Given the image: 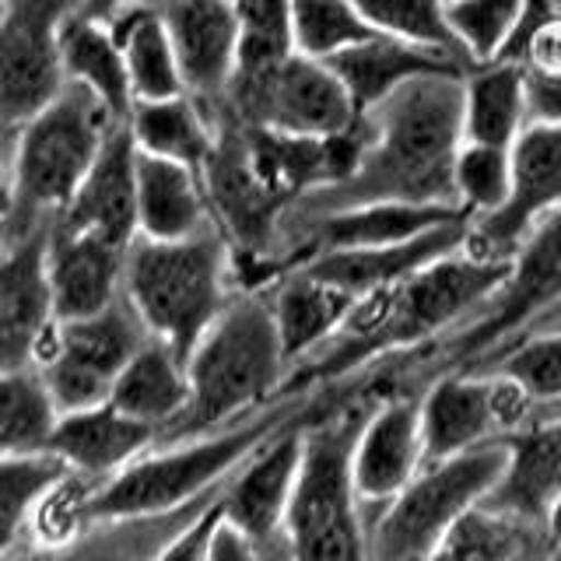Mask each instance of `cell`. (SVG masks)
<instances>
[{
    "instance_id": "obj_1",
    "label": "cell",
    "mask_w": 561,
    "mask_h": 561,
    "mask_svg": "<svg viewBox=\"0 0 561 561\" xmlns=\"http://www.w3.org/2000/svg\"><path fill=\"white\" fill-rule=\"evenodd\" d=\"M505 274L508 256H488L463 245L397 285L358 295L341 330L291 368L285 390H330L376 365L417 355L470 320Z\"/></svg>"
},
{
    "instance_id": "obj_2",
    "label": "cell",
    "mask_w": 561,
    "mask_h": 561,
    "mask_svg": "<svg viewBox=\"0 0 561 561\" xmlns=\"http://www.w3.org/2000/svg\"><path fill=\"white\" fill-rule=\"evenodd\" d=\"M362 119L365 145L347 180L306 193L280 225L376 201L456 204L453 162L463 145V75L438 70L403 81Z\"/></svg>"
},
{
    "instance_id": "obj_3",
    "label": "cell",
    "mask_w": 561,
    "mask_h": 561,
    "mask_svg": "<svg viewBox=\"0 0 561 561\" xmlns=\"http://www.w3.org/2000/svg\"><path fill=\"white\" fill-rule=\"evenodd\" d=\"M376 397V386L351 379L323 390L320 408L306 417L302 460L285 516L291 558H368L365 508L355 484V443Z\"/></svg>"
},
{
    "instance_id": "obj_4",
    "label": "cell",
    "mask_w": 561,
    "mask_h": 561,
    "mask_svg": "<svg viewBox=\"0 0 561 561\" xmlns=\"http://www.w3.org/2000/svg\"><path fill=\"white\" fill-rule=\"evenodd\" d=\"M190 400L158 443L207 435L256 414L277 400L288 382L267 288H239L186 355ZM154 443V446H158Z\"/></svg>"
},
{
    "instance_id": "obj_5",
    "label": "cell",
    "mask_w": 561,
    "mask_h": 561,
    "mask_svg": "<svg viewBox=\"0 0 561 561\" xmlns=\"http://www.w3.org/2000/svg\"><path fill=\"white\" fill-rule=\"evenodd\" d=\"M316 400H320V390H288L256 414L236 421V425L180 438V443L151 446L88 495L84 523L154 516L207 495V491L221 488L228 473L260 443H267L277 428H285L298 414L312 411Z\"/></svg>"
},
{
    "instance_id": "obj_6",
    "label": "cell",
    "mask_w": 561,
    "mask_h": 561,
    "mask_svg": "<svg viewBox=\"0 0 561 561\" xmlns=\"http://www.w3.org/2000/svg\"><path fill=\"white\" fill-rule=\"evenodd\" d=\"M561 306V207L543 215L508 256V274L488 295V302L438 337L425 351L397 362H386L362 373L358 379L382 386H414L421 390L432 376L453 368H473L478 362L499 355L519 333L540 323L551 309Z\"/></svg>"
},
{
    "instance_id": "obj_7",
    "label": "cell",
    "mask_w": 561,
    "mask_h": 561,
    "mask_svg": "<svg viewBox=\"0 0 561 561\" xmlns=\"http://www.w3.org/2000/svg\"><path fill=\"white\" fill-rule=\"evenodd\" d=\"M113 123L119 119L92 88L67 81L39 113L14 130L11 201L0 218L11 242L46 228L70 204Z\"/></svg>"
},
{
    "instance_id": "obj_8",
    "label": "cell",
    "mask_w": 561,
    "mask_h": 561,
    "mask_svg": "<svg viewBox=\"0 0 561 561\" xmlns=\"http://www.w3.org/2000/svg\"><path fill=\"white\" fill-rule=\"evenodd\" d=\"M236 291L232 245L218 225L186 239L137 236L123 263V298L151 337L169 341L183 358Z\"/></svg>"
},
{
    "instance_id": "obj_9",
    "label": "cell",
    "mask_w": 561,
    "mask_h": 561,
    "mask_svg": "<svg viewBox=\"0 0 561 561\" xmlns=\"http://www.w3.org/2000/svg\"><path fill=\"white\" fill-rule=\"evenodd\" d=\"M505 443L473 446L453 453L446 460L421 463V470L403 484L390 502L365 516L368 558L411 561L435 558L453 523L470 505L488 499L505 470Z\"/></svg>"
},
{
    "instance_id": "obj_10",
    "label": "cell",
    "mask_w": 561,
    "mask_h": 561,
    "mask_svg": "<svg viewBox=\"0 0 561 561\" xmlns=\"http://www.w3.org/2000/svg\"><path fill=\"white\" fill-rule=\"evenodd\" d=\"M218 116H232L245 127H267L280 134L330 137L347 130L358 119V110L327 60L295 49L260 75H236L225 102L210 113V123Z\"/></svg>"
},
{
    "instance_id": "obj_11",
    "label": "cell",
    "mask_w": 561,
    "mask_h": 561,
    "mask_svg": "<svg viewBox=\"0 0 561 561\" xmlns=\"http://www.w3.org/2000/svg\"><path fill=\"white\" fill-rule=\"evenodd\" d=\"M540 411L523 386L499 368H456L421 386L425 463L473 446L505 443Z\"/></svg>"
},
{
    "instance_id": "obj_12",
    "label": "cell",
    "mask_w": 561,
    "mask_h": 561,
    "mask_svg": "<svg viewBox=\"0 0 561 561\" xmlns=\"http://www.w3.org/2000/svg\"><path fill=\"white\" fill-rule=\"evenodd\" d=\"M148 330L127 298L78 320H53L35 351V365L57 400L60 414L110 400L113 382L145 344Z\"/></svg>"
},
{
    "instance_id": "obj_13",
    "label": "cell",
    "mask_w": 561,
    "mask_h": 561,
    "mask_svg": "<svg viewBox=\"0 0 561 561\" xmlns=\"http://www.w3.org/2000/svg\"><path fill=\"white\" fill-rule=\"evenodd\" d=\"M84 0H4L0 4V127L8 137L67 84L64 28Z\"/></svg>"
},
{
    "instance_id": "obj_14",
    "label": "cell",
    "mask_w": 561,
    "mask_h": 561,
    "mask_svg": "<svg viewBox=\"0 0 561 561\" xmlns=\"http://www.w3.org/2000/svg\"><path fill=\"white\" fill-rule=\"evenodd\" d=\"M320 400H316V408H320ZM312 411L298 414L285 428H277L267 443H260L228 473L221 488L225 516L256 543L260 558H291L285 540V516L298 478V460H302V425Z\"/></svg>"
},
{
    "instance_id": "obj_15",
    "label": "cell",
    "mask_w": 561,
    "mask_h": 561,
    "mask_svg": "<svg viewBox=\"0 0 561 561\" xmlns=\"http://www.w3.org/2000/svg\"><path fill=\"white\" fill-rule=\"evenodd\" d=\"M561 207V119H530L513 145V193L495 215L473 218L467 245L513 256L519 239Z\"/></svg>"
},
{
    "instance_id": "obj_16",
    "label": "cell",
    "mask_w": 561,
    "mask_h": 561,
    "mask_svg": "<svg viewBox=\"0 0 561 561\" xmlns=\"http://www.w3.org/2000/svg\"><path fill=\"white\" fill-rule=\"evenodd\" d=\"M425 463L421 446V390L386 386L373 400L358 443H355V484L365 516L390 502Z\"/></svg>"
},
{
    "instance_id": "obj_17",
    "label": "cell",
    "mask_w": 561,
    "mask_h": 561,
    "mask_svg": "<svg viewBox=\"0 0 561 561\" xmlns=\"http://www.w3.org/2000/svg\"><path fill=\"white\" fill-rule=\"evenodd\" d=\"M162 22L180 64L183 88L210 116L225 102L239 57L236 0H169Z\"/></svg>"
},
{
    "instance_id": "obj_18",
    "label": "cell",
    "mask_w": 561,
    "mask_h": 561,
    "mask_svg": "<svg viewBox=\"0 0 561 561\" xmlns=\"http://www.w3.org/2000/svg\"><path fill=\"white\" fill-rule=\"evenodd\" d=\"M130 245L53 221L46 245V280L57 320H78L123 295V263Z\"/></svg>"
},
{
    "instance_id": "obj_19",
    "label": "cell",
    "mask_w": 561,
    "mask_h": 561,
    "mask_svg": "<svg viewBox=\"0 0 561 561\" xmlns=\"http://www.w3.org/2000/svg\"><path fill=\"white\" fill-rule=\"evenodd\" d=\"M53 221L123 245L137 239V145L127 119L113 123L92 169Z\"/></svg>"
},
{
    "instance_id": "obj_20",
    "label": "cell",
    "mask_w": 561,
    "mask_h": 561,
    "mask_svg": "<svg viewBox=\"0 0 561 561\" xmlns=\"http://www.w3.org/2000/svg\"><path fill=\"white\" fill-rule=\"evenodd\" d=\"M49 225L11 242L0 260V368L35 365L39 341L57 320L46 280Z\"/></svg>"
},
{
    "instance_id": "obj_21",
    "label": "cell",
    "mask_w": 561,
    "mask_h": 561,
    "mask_svg": "<svg viewBox=\"0 0 561 561\" xmlns=\"http://www.w3.org/2000/svg\"><path fill=\"white\" fill-rule=\"evenodd\" d=\"M467 239H470V218H453L408 242L368 245V250H330V253L306 256L302 263H295V267L312 277H323L351 295H365L386 285H397V280L411 277L414 271L425 267V263L446 256L453 250H463Z\"/></svg>"
},
{
    "instance_id": "obj_22",
    "label": "cell",
    "mask_w": 561,
    "mask_h": 561,
    "mask_svg": "<svg viewBox=\"0 0 561 561\" xmlns=\"http://www.w3.org/2000/svg\"><path fill=\"white\" fill-rule=\"evenodd\" d=\"M158 443V428L119 411L113 400L92 403V408L64 411L53 432L49 453L60 456L70 473H81L95 488L110 481L140 453Z\"/></svg>"
},
{
    "instance_id": "obj_23",
    "label": "cell",
    "mask_w": 561,
    "mask_h": 561,
    "mask_svg": "<svg viewBox=\"0 0 561 561\" xmlns=\"http://www.w3.org/2000/svg\"><path fill=\"white\" fill-rule=\"evenodd\" d=\"M505 470L484 502L548 526V513L561 491V408H540L505 438Z\"/></svg>"
},
{
    "instance_id": "obj_24",
    "label": "cell",
    "mask_w": 561,
    "mask_h": 561,
    "mask_svg": "<svg viewBox=\"0 0 561 561\" xmlns=\"http://www.w3.org/2000/svg\"><path fill=\"white\" fill-rule=\"evenodd\" d=\"M327 64L333 67V75L344 81L358 113L373 110L376 102H382L411 78L438 75V70H449V75H467L470 70L460 57H453L446 49L417 46V43L397 39V35H382V32L337 53V57H330Z\"/></svg>"
},
{
    "instance_id": "obj_25",
    "label": "cell",
    "mask_w": 561,
    "mask_h": 561,
    "mask_svg": "<svg viewBox=\"0 0 561 561\" xmlns=\"http://www.w3.org/2000/svg\"><path fill=\"white\" fill-rule=\"evenodd\" d=\"M215 228L201 169L137 151V236L186 239Z\"/></svg>"
},
{
    "instance_id": "obj_26",
    "label": "cell",
    "mask_w": 561,
    "mask_h": 561,
    "mask_svg": "<svg viewBox=\"0 0 561 561\" xmlns=\"http://www.w3.org/2000/svg\"><path fill=\"white\" fill-rule=\"evenodd\" d=\"M267 298H271L274 327H277V337H280V347H285L288 373H291L298 362H306L312 351H320L333 333L341 330L358 295L291 267L280 274L274 285H267Z\"/></svg>"
},
{
    "instance_id": "obj_27",
    "label": "cell",
    "mask_w": 561,
    "mask_h": 561,
    "mask_svg": "<svg viewBox=\"0 0 561 561\" xmlns=\"http://www.w3.org/2000/svg\"><path fill=\"white\" fill-rule=\"evenodd\" d=\"M110 400L137 421H148L162 435L190 400L186 358L162 337H145L113 382Z\"/></svg>"
},
{
    "instance_id": "obj_28",
    "label": "cell",
    "mask_w": 561,
    "mask_h": 561,
    "mask_svg": "<svg viewBox=\"0 0 561 561\" xmlns=\"http://www.w3.org/2000/svg\"><path fill=\"white\" fill-rule=\"evenodd\" d=\"M530 123V81L513 60H488L463 75V140L513 148Z\"/></svg>"
},
{
    "instance_id": "obj_29",
    "label": "cell",
    "mask_w": 561,
    "mask_h": 561,
    "mask_svg": "<svg viewBox=\"0 0 561 561\" xmlns=\"http://www.w3.org/2000/svg\"><path fill=\"white\" fill-rule=\"evenodd\" d=\"M105 28L116 35V43L123 49L134 102H154L186 92L169 28L162 22V8L119 11L113 18H105Z\"/></svg>"
},
{
    "instance_id": "obj_30",
    "label": "cell",
    "mask_w": 561,
    "mask_h": 561,
    "mask_svg": "<svg viewBox=\"0 0 561 561\" xmlns=\"http://www.w3.org/2000/svg\"><path fill=\"white\" fill-rule=\"evenodd\" d=\"M435 558H484V561H516V558H551L548 526L523 519L505 508L478 502L453 523Z\"/></svg>"
},
{
    "instance_id": "obj_31",
    "label": "cell",
    "mask_w": 561,
    "mask_h": 561,
    "mask_svg": "<svg viewBox=\"0 0 561 561\" xmlns=\"http://www.w3.org/2000/svg\"><path fill=\"white\" fill-rule=\"evenodd\" d=\"M64 75L67 81H78L102 99V105L116 119H127L134 110L127 64H123V49L116 35L105 28L99 18L78 11L64 28Z\"/></svg>"
},
{
    "instance_id": "obj_32",
    "label": "cell",
    "mask_w": 561,
    "mask_h": 561,
    "mask_svg": "<svg viewBox=\"0 0 561 561\" xmlns=\"http://www.w3.org/2000/svg\"><path fill=\"white\" fill-rule=\"evenodd\" d=\"M127 127L137 151L186 162L193 169L204 165L210 145H215V123L186 92L154 102H134Z\"/></svg>"
},
{
    "instance_id": "obj_33",
    "label": "cell",
    "mask_w": 561,
    "mask_h": 561,
    "mask_svg": "<svg viewBox=\"0 0 561 561\" xmlns=\"http://www.w3.org/2000/svg\"><path fill=\"white\" fill-rule=\"evenodd\" d=\"M60 408L39 365L0 368V456L49 453Z\"/></svg>"
},
{
    "instance_id": "obj_34",
    "label": "cell",
    "mask_w": 561,
    "mask_h": 561,
    "mask_svg": "<svg viewBox=\"0 0 561 561\" xmlns=\"http://www.w3.org/2000/svg\"><path fill=\"white\" fill-rule=\"evenodd\" d=\"M64 473V460L53 453L0 456V554L14 551L32 534L35 513Z\"/></svg>"
},
{
    "instance_id": "obj_35",
    "label": "cell",
    "mask_w": 561,
    "mask_h": 561,
    "mask_svg": "<svg viewBox=\"0 0 561 561\" xmlns=\"http://www.w3.org/2000/svg\"><path fill=\"white\" fill-rule=\"evenodd\" d=\"M473 368H499V373L513 376L540 408H561V323L519 333L499 355L478 362Z\"/></svg>"
},
{
    "instance_id": "obj_36",
    "label": "cell",
    "mask_w": 561,
    "mask_h": 561,
    "mask_svg": "<svg viewBox=\"0 0 561 561\" xmlns=\"http://www.w3.org/2000/svg\"><path fill=\"white\" fill-rule=\"evenodd\" d=\"M379 35L351 0H291V43L298 53L330 60Z\"/></svg>"
},
{
    "instance_id": "obj_37",
    "label": "cell",
    "mask_w": 561,
    "mask_h": 561,
    "mask_svg": "<svg viewBox=\"0 0 561 561\" xmlns=\"http://www.w3.org/2000/svg\"><path fill=\"white\" fill-rule=\"evenodd\" d=\"M453 193L470 221L495 215L513 193V148L463 140L453 162Z\"/></svg>"
},
{
    "instance_id": "obj_38",
    "label": "cell",
    "mask_w": 561,
    "mask_h": 561,
    "mask_svg": "<svg viewBox=\"0 0 561 561\" xmlns=\"http://www.w3.org/2000/svg\"><path fill=\"white\" fill-rule=\"evenodd\" d=\"M351 4L362 11V18L376 32L397 35V39H408L417 46L446 49L453 57H460L467 67H473L446 22V0H351Z\"/></svg>"
},
{
    "instance_id": "obj_39",
    "label": "cell",
    "mask_w": 561,
    "mask_h": 561,
    "mask_svg": "<svg viewBox=\"0 0 561 561\" xmlns=\"http://www.w3.org/2000/svg\"><path fill=\"white\" fill-rule=\"evenodd\" d=\"M446 22L470 64L499 60L513 39L526 0H446Z\"/></svg>"
},
{
    "instance_id": "obj_40",
    "label": "cell",
    "mask_w": 561,
    "mask_h": 561,
    "mask_svg": "<svg viewBox=\"0 0 561 561\" xmlns=\"http://www.w3.org/2000/svg\"><path fill=\"white\" fill-rule=\"evenodd\" d=\"M236 14H239L236 75H260V70H267L285 60L288 53H295L291 0H236Z\"/></svg>"
},
{
    "instance_id": "obj_41",
    "label": "cell",
    "mask_w": 561,
    "mask_h": 561,
    "mask_svg": "<svg viewBox=\"0 0 561 561\" xmlns=\"http://www.w3.org/2000/svg\"><path fill=\"white\" fill-rule=\"evenodd\" d=\"M499 60L519 64L526 78L561 81V14L551 0H526L519 25Z\"/></svg>"
},
{
    "instance_id": "obj_42",
    "label": "cell",
    "mask_w": 561,
    "mask_h": 561,
    "mask_svg": "<svg viewBox=\"0 0 561 561\" xmlns=\"http://www.w3.org/2000/svg\"><path fill=\"white\" fill-rule=\"evenodd\" d=\"M253 558H260L256 543L245 537L221 508V516L215 523V534H210V540H207V558L204 561H253Z\"/></svg>"
},
{
    "instance_id": "obj_43",
    "label": "cell",
    "mask_w": 561,
    "mask_h": 561,
    "mask_svg": "<svg viewBox=\"0 0 561 561\" xmlns=\"http://www.w3.org/2000/svg\"><path fill=\"white\" fill-rule=\"evenodd\" d=\"M530 81V119H561V81Z\"/></svg>"
},
{
    "instance_id": "obj_44",
    "label": "cell",
    "mask_w": 561,
    "mask_h": 561,
    "mask_svg": "<svg viewBox=\"0 0 561 561\" xmlns=\"http://www.w3.org/2000/svg\"><path fill=\"white\" fill-rule=\"evenodd\" d=\"M169 0H84V14L99 18V22H105V18H113L119 11H134V8H165Z\"/></svg>"
},
{
    "instance_id": "obj_45",
    "label": "cell",
    "mask_w": 561,
    "mask_h": 561,
    "mask_svg": "<svg viewBox=\"0 0 561 561\" xmlns=\"http://www.w3.org/2000/svg\"><path fill=\"white\" fill-rule=\"evenodd\" d=\"M8 186H11V137L0 127V218L8 210Z\"/></svg>"
},
{
    "instance_id": "obj_46",
    "label": "cell",
    "mask_w": 561,
    "mask_h": 561,
    "mask_svg": "<svg viewBox=\"0 0 561 561\" xmlns=\"http://www.w3.org/2000/svg\"><path fill=\"white\" fill-rule=\"evenodd\" d=\"M548 537H551V558H554V551L561 548V491L548 513Z\"/></svg>"
},
{
    "instance_id": "obj_47",
    "label": "cell",
    "mask_w": 561,
    "mask_h": 561,
    "mask_svg": "<svg viewBox=\"0 0 561 561\" xmlns=\"http://www.w3.org/2000/svg\"><path fill=\"white\" fill-rule=\"evenodd\" d=\"M548 323H561V306H558V309H551V312L543 316L540 323H534V327H548ZM534 327H530V330H534Z\"/></svg>"
},
{
    "instance_id": "obj_48",
    "label": "cell",
    "mask_w": 561,
    "mask_h": 561,
    "mask_svg": "<svg viewBox=\"0 0 561 561\" xmlns=\"http://www.w3.org/2000/svg\"><path fill=\"white\" fill-rule=\"evenodd\" d=\"M8 250H11V239H8V232H4V225H0V260H4Z\"/></svg>"
},
{
    "instance_id": "obj_49",
    "label": "cell",
    "mask_w": 561,
    "mask_h": 561,
    "mask_svg": "<svg viewBox=\"0 0 561 561\" xmlns=\"http://www.w3.org/2000/svg\"><path fill=\"white\" fill-rule=\"evenodd\" d=\"M551 4H554V11L561 14V0H551Z\"/></svg>"
},
{
    "instance_id": "obj_50",
    "label": "cell",
    "mask_w": 561,
    "mask_h": 561,
    "mask_svg": "<svg viewBox=\"0 0 561 561\" xmlns=\"http://www.w3.org/2000/svg\"><path fill=\"white\" fill-rule=\"evenodd\" d=\"M554 558H561V548H558V551H554Z\"/></svg>"
},
{
    "instance_id": "obj_51",
    "label": "cell",
    "mask_w": 561,
    "mask_h": 561,
    "mask_svg": "<svg viewBox=\"0 0 561 561\" xmlns=\"http://www.w3.org/2000/svg\"><path fill=\"white\" fill-rule=\"evenodd\" d=\"M0 4H4V0H0Z\"/></svg>"
}]
</instances>
